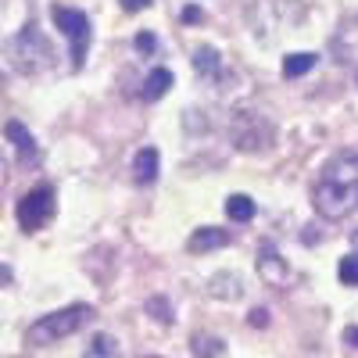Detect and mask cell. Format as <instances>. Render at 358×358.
Instances as JSON below:
<instances>
[{
  "instance_id": "2e32d148",
  "label": "cell",
  "mask_w": 358,
  "mask_h": 358,
  "mask_svg": "<svg viewBox=\"0 0 358 358\" xmlns=\"http://www.w3.org/2000/svg\"><path fill=\"white\" fill-rule=\"evenodd\" d=\"M194 355H197V358H219V355H222V341L197 334V337H194Z\"/></svg>"
},
{
  "instance_id": "e0dca14e",
  "label": "cell",
  "mask_w": 358,
  "mask_h": 358,
  "mask_svg": "<svg viewBox=\"0 0 358 358\" xmlns=\"http://www.w3.org/2000/svg\"><path fill=\"white\" fill-rule=\"evenodd\" d=\"M111 355H115V341L108 334H97L94 341H90V351L83 358H111Z\"/></svg>"
},
{
  "instance_id": "44dd1931",
  "label": "cell",
  "mask_w": 358,
  "mask_h": 358,
  "mask_svg": "<svg viewBox=\"0 0 358 358\" xmlns=\"http://www.w3.org/2000/svg\"><path fill=\"white\" fill-rule=\"evenodd\" d=\"M155 0H122V11H129V15H136V11H147Z\"/></svg>"
},
{
  "instance_id": "9c48e42d",
  "label": "cell",
  "mask_w": 358,
  "mask_h": 358,
  "mask_svg": "<svg viewBox=\"0 0 358 358\" xmlns=\"http://www.w3.org/2000/svg\"><path fill=\"white\" fill-rule=\"evenodd\" d=\"M4 136L15 143V151H18L22 162H36V158H40V147H36L33 133H29L22 122H8V126H4Z\"/></svg>"
},
{
  "instance_id": "8992f818",
  "label": "cell",
  "mask_w": 358,
  "mask_h": 358,
  "mask_svg": "<svg viewBox=\"0 0 358 358\" xmlns=\"http://www.w3.org/2000/svg\"><path fill=\"white\" fill-rule=\"evenodd\" d=\"M50 219H54V190L50 187H36L18 201V226L25 233L43 229Z\"/></svg>"
},
{
  "instance_id": "5bb4252c",
  "label": "cell",
  "mask_w": 358,
  "mask_h": 358,
  "mask_svg": "<svg viewBox=\"0 0 358 358\" xmlns=\"http://www.w3.org/2000/svg\"><path fill=\"white\" fill-rule=\"evenodd\" d=\"M226 215H229L233 222H251V219H255V201H251L248 194L226 197Z\"/></svg>"
},
{
  "instance_id": "30bf717a",
  "label": "cell",
  "mask_w": 358,
  "mask_h": 358,
  "mask_svg": "<svg viewBox=\"0 0 358 358\" xmlns=\"http://www.w3.org/2000/svg\"><path fill=\"white\" fill-rule=\"evenodd\" d=\"M229 244V233L219 229V226H204V229H194L190 236V255H204V251H215V248H226Z\"/></svg>"
},
{
  "instance_id": "ffe728a7",
  "label": "cell",
  "mask_w": 358,
  "mask_h": 358,
  "mask_svg": "<svg viewBox=\"0 0 358 358\" xmlns=\"http://www.w3.org/2000/svg\"><path fill=\"white\" fill-rule=\"evenodd\" d=\"M133 47H136L140 54H155V50H158V36H155V33H136Z\"/></svg>"
},
{
  "instance_id": "3957f363",
  "label": "cell",
  "mask_w": 358,
  "mask_h": 358,
  "mask_svg": "<svg viewBox=\"0 0 358 358\" xmlns=\"http://www.w3.org/2000/svg\"><path fill=\"white\" fill-rule=\"evenodd\" d=\"M8 54H11V65L22 76H36V72H43V69L54 65V50H50V43L43 40V33H40L33 22H29L22 33L8 43Z\"/></svg>"
},
{
  "instance_id": "cb8c5ba5",
  "label": "cell",
  "mask_w": 358,
  "mask_h": 358,
  "mask_svg": "<svg viewBox=\"0 0 358 358\" xmlns=\"http://www.w3.org/2000/svg\"><path fill=\"white\" fill-rule=\"evenodd\" d=\"M183 22H201V8H194V4H190V8L183 11Z\"/></svg>"
},
{
  "instance_id": "7402d4cb",
  "label": "cell",
  "mask_w": 358,
  "mask_h": 358,
  "mask_svg": "<svg viewBox=\"0 0 358 358\" xmlns=\"http://www.w3.org/2000/svg\"><path fill=\"white\" fill-rule=\"evenodd\" d=\"M248 322H251V326H255V330H262V326H268V312H265V308H255V312H251V319H248Z\"/></svg>"
},
{
  "instance_id": "9a60e30c",
  "label": "cell",
  "mask_w": 358,
  "mask_h": 358,
  "mask_svg": "<svg viewBox=\"0 0 358 358\" xmlns=\"http://www.w3.org/2000/svg\"><path fill=\"white\" fill-rule=\"evenodd\" d=\"M194 69H197V76L215 79V76H219V54H215L212 47H197V50H194Z\"/></svg>"
},
{
  "instance_id": "5b68a950",
  "label": "cell",
  "mask_w": 358,
  "mask_h": 358,
  "mask_svg": "<svg viewBox=\"0 0 358 358\" xmlns=\"http://www.w3.org/2000/svg\"><path fill=\"white\" fill-rule=\"evenodd\" d=\"M50 15H54V25L62 29V36L72 43V69H83L86 50H90V40H94L90 18H86L83 11H76V8H65V4H54Z\"/></svg>"
},
{
  "instance_id": "4316f807",
  "label": "cell",
  "mask_w": 358,
  "mask_h": 358,
  "mask_svg": "<svg viewBox=\"0 0 358 358\" xmlns=\"http://www.w3.org/2000/svg\"><path fill=\"white\" fill-rule=\"evenodd\" d=\"M143 358H158V355H143Z\"/></svg>"
},
{
  "instance_id": "277c9868",
  "label": "cell",
  "mask_w": 358,
  "mask_h": 358,
  "mask_svg": "<svg viewBox=\"0 0 358 358\" xmlns=\"http://www.w3.org/2000/svg\"><path fill=\"white\" fill-rule=\"evenodd\" d=\"M229 140L236 151H265L268 143H273V126L265 122V118L258 111H233L229 118Z\"/></svg>"
},
{
  "instance_id": "8fae6325",
  "label": "cell",
  "mask_w": 358,
  "mask_h": 358,
  "mask_svg": "<svg viewBox=\"0 0 358 358\" xmlns=\"http://www.w3.org/2000/svg\"><path fill=\"white\" fill-rule=\"evenodd\" d=\"M169 90H172V72H169V69H155L151 76L143 79L140 97H143V101H162Z\"/></svg>"
},
{
  "instance_id": "ba28073f",
  "label": "cell",
  "mask_w": 358,
  "mask_h": 358,
  "mask_svg": "<svg viewBox=\"0 0 358 358\" xmlns=\"http://www.w3.org/2000/svg\"><path fill=\"white\" fill-rule=\"evenodd\" d=\"M158 169H162L158 147H140L136 158H133V179H136V183H140V187L155 183V179H158Z\"/></svg>"
},
{
  "instance_id": "d4e9b609",
  "label": "cell",
  "mask_w": 358,
  "mask_h": 358,
  "mask_svg": "<svg viewBox=\"0 0 358 358\" xmlns=\"http://www.w3.org/2000/svg\"><path fill=\"white\" fill-rule=\"evenodd\" d=\"M4 183H8V165L0 162V190H4Z\"/></svg>"
},
{
  "instance_id": "52a82bcc",
  "label": "cell",
  "mask_w": 358,
  "mask_h": 358,
  "mask_svg": "<svg viewBox=\"0 0 358 358\" xmlns=\"http://www.w3.org/2000/svg\"><path fill=\"white\" fill-rule=\"evenodd\" d=\"M258 276H262L268 287H287L290 265H287V258L276 251V244H262V248H258Z\"/></svg>"
},
{
  "instance_id": "7c38bea8",
  "label": "cell",
  "mask_w": 358,
  "mask_h": 358,
  "mask_svg": "<svg viewBox=\"0 0 358 358\" xmlns=\"http://www.w3.org/2000/svg\"><path fill=\"white\" fill-rule=\"evenodd\" d=\"M208 294L233 301V297L244 294V283H241V276H233V273H219V276H212V287H208Z\"/></svg>"
},
{
  "instance_id": "ac0fdd59",
  "label": "cell",
  "mask_w": 358,
  "mask_h": 358,
  "mask_svg": "<svg viewBox=\"0 0 358 358\" xmlns=\"http://www.w3.org/2000/svg\"><path fill=\"white\" fill-rule=\"evenodd\" d=\"M337 276H341V283L344 287H358V255L351 258H341V265H337Z\"/></svg>"
},
{
  "instance_id": "6da1fadb",
  "label": "cell",
  "mask_w": 358,
  "mask_h": 358,
  "mask_svg": "<svg viewBox=\"0 0 358 358\" xmlns=\"http://www.w3.org/2000/svg\"><path fill=\"white\" fill-rule=\"evenodd\" d=\"M315 212L330 222L358 212V155H341L322 169L315 183Z\"/></svg>"
},
{
  "instance_id": "d6986e66",
  "label": "cell",
  "mask_w": 358,
  "mask_h": 358,
  "mask_svg": "<svg viewBox=\"0 0 358 358\" xmlns=\"http://www.w3.org/2000/svg\"><path fill=\"white\" fill-rule=\"evenodd\" d=\"M147 312H151L162 326H169V322H172V308H169L165 297H151V301H147Z\"/></svg>"
},
{
  "instance_id": "7a4b0ae2",
  "label": "cell",
  "mask_w": 358,
  "mask_h": 358,
  "mask_svg": "<svg viewBox=\"0 0 358 358\" xmlns=\"http://www.w3.org/2000/svg\"><path fill=\"white\" fill-rule=\"evenodd\" d=\"M90 315H94V308H90V305H69V308H62V312L40 315L33 326H29L25 341H29V344H36V348H43V344H57V341L72 337L76 330H83V326L90 322Z\"/></svg>"
},
{
  "instance_id": "484cf974",
  "label": "cell",
  "mask_w": 358,
  "mask_h": 358,
  "mask_svg": "<svg viewBox=\"0 0 358 358\" xmlns=\"http://www.w3.org/2000/svg\"><path fill=\"white\" fill-rule=\"evenodd\" d=\"M351 251H355V255H358V229H355V233H351Z\"/></svg>"
},
{
  "instance_id": "603a6c76",
  "label": "cell",
  "mask_w": 358,
  "mask_h": 358,
  "mask_svg": "<svg viewBox=\"0 0 358 358\" xmlns=\"http://www.w3.org/2000/svg\"><path fill=\"white\" fill-rule=\"evenodd\" d=\"M344 344L358 351V326H348V330H344Z\"/></svg>"
},
{
  "instance_id": "4fadbf2b",
  "label": "cell",
  "mask_w": 358,
  "mask_h": 358,
  "mask_svg": "<svg viewBox=\"0 0 358 358\" xmlns=\"http://www.w3.org/2000/svg\"><path fill=\"white\" fill-rule=\"evenodd\" d=\"M315 62H319V57H315L312 50H301V54H287V57H283V76H287V79H297V76L312 72V69H315Z\"/></svg>"
}]
</instances>
